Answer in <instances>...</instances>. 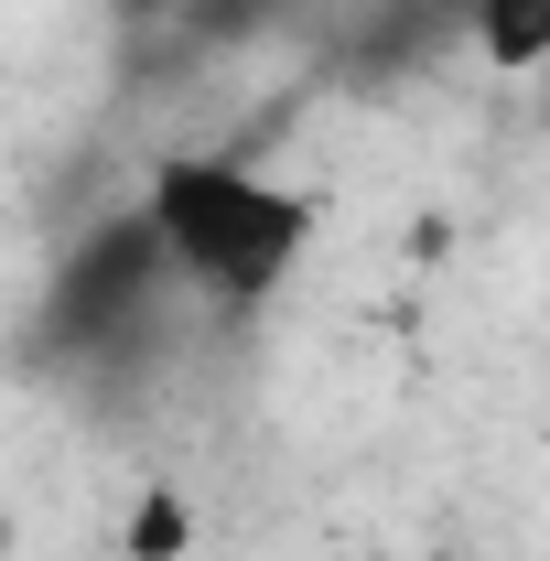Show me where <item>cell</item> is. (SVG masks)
Here are the masks:
<instances>
[{
    "instance_id": "2",
    "label": "cell",
    "mask_w": 550,
    "mask_h": 561,
    "mask_svg": "<svg viewBox=\"0 0 550 561\" xmlns=\"http://www.w3.org/2000/svg\"><path fill=\"white\" fill-rule=\"evenodd\" d=\"M162 291H173V271H162V249H151V227H140V206H130L66 260V280H55V335H66V346H119V335L151 324Z\"/></svg>"
},
{
    "instance_id": "4",
    "label": "cell",
    "mask_w": 550,
    "mask_h": 561,
    "mask_svg": "<svg viewBox=\"0 0 550 561\" xmlns=\"http://www.w3.org/2000/svg\"><path fill=\"white\" fill-rule=\"evenodd\" d=\"M130 561H184V496L173 486H151L130 507Z\"/></svg>"
},
{
    "instance_id": "1",
    "label": "cell",
    "mask_w": 550,
    "mask_h": 561,
    "mask_svg": "<svg viewBox=\"0 0 550 561\" xmlns=\"http://www.w3.org/2000/svg\"><path fill=\"white\" fill-rule=\"evenodd\" d=\"M140 227L162 249V271L206 302H271L302 271V249L324 238V206L302 184H280L238 151H162L140 173Z\"/></svg>"
},
{
    "instance_id": "3",
    "label": "cell",
    "mask_w": 550,
    "mask_h": 561,
    "mask_svg": "<svg viewBox=\"0 0 550 561\" xmlns=\"http://www.w3.org/2000/svg\"><path fill=\"white\" fill-rule=\"evenodd\" d=\"M465 44L496 76H540L550 66V0H465Z\"/></svg>"
}]
</instances>
